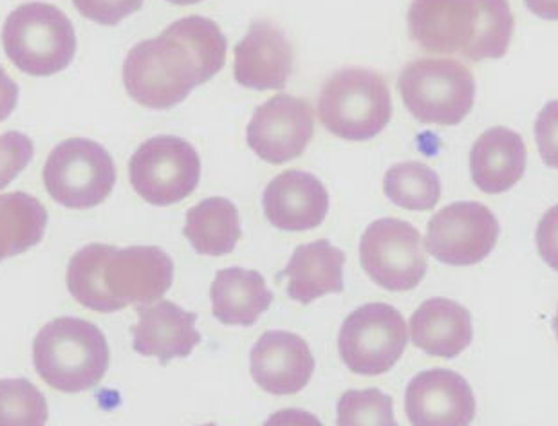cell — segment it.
<instances>
[{"label": "cell", "mask_w": 558, "mask_h": 426, "mask_svg": "<svg viewBox=\"0 0 558 426\" xmlns=\"http://www.w3.org/2000/svg\"><path fill=\"white\" fill-rule=\"evenodd\" d=\"M33 362L51 389L76 394L100 384L111 365V351L95 324L63 316L40 329L33 342Z\"/></svg>", "instance_id": "6da1fadb"}, {"label": "cell", "mask_w": 558, "mask_h": 426, "mask_svg": "<svg viewBox=\"0 0 558 426\" xmlns=\"http://www.w3.org/2000/svg\"><path fill=\"white\" fill-rule=\"evenodd\" d=\"M205 84L189 49L161 33L159 37L137 44L123 63L126 95L148 109H170Z\"/></svg>", "instance_id": "7a4b0ae2"}, {"label": "cell", "mask_w": 558, "mask_h": 426, "mask_svg": "<svg viewBox=\"0 0 558 426\" xmlns=\"http://www.w3.org/2000/svg\"><path fill=\"white\" fill-rule=\"evenodd\" d=\"M318 118L327 131L342 139H373L392 118L389 85L376 71L342 69L322 89Z\"/></svg>", "instance_id": "3957f363"}, {"label": "cell", "mask_w": 558, "mask_h": 426, "mask_svg": "<svg viewBox=\"0 0 558 426\" xmlns=\"http://www.w3.org/2000/svg\"><path fill=\"white\" fill-rule=\"evenodd\" d=\"M8 59L22 73L51 76L73 62L76 33L57 5L29 2L11 11L2 27Z\"/></svg>", "instance_id": "277c9868"}, {"label": "cell", "mask_w": 558, "mask_h": 426, "mask_svg": "<svg viewBox=\"0 0 558 426\" xmlns=\"http://www.w3.org/2000/svg\"><path fill=\"white\" fill-rule=\"evenodd\" d=\"M398 87L412 117L427 125H459L474 109V74L458 60H414Z\"/></svg>", "instance_id": "5b68a950"}, {"label": "cell", "mask_w": 558, "mask_h": 426, "mask_svg": "<svg viewBox=\"0 0 558 426\" xmlns=\"http://www.w3.org/2000/svg\"><path fill=\"white\" fill-rule=\"evenodd\" d=\"M117 183V167L100 143L71 137L49 154L44 184L65 208L87 210L101 205Z\"/></svg>", "instance_id": "8992f818"}, {"label": "cell", "mask_w": 558, "mask_h": 426, "mask_svg": "<svg viewBox=\"0 0 558 426\" xmlns=\"http://www.w3.org/2000/svg\"><path fill=\"white\" fill-rule=\"evenodd\" d=\"M129 178L136 194L150 205H175L199 184V154L181 137H150L129 161Z\"/></svg>", "instance_id": "52a82bcc"}, {"label": "cell", "mask_w": 558, "mask_h": 426, "mask_svg": "<svg viewBox=\"0 0 558 426\" xmlns=\"http://www.w3.org/2000/svg\"><path fill=\"white\" fill-rule=\"evenodd\" d=\"M407 340V321L400 311L389 304H367L343 321L338 351L351 373L379 376L400 362Z\"/></svg>", "instance_id": "ba28073f"}, {"label": "cell", "mask_w": 558, "mask_h": 426, "mask_svg": "<svg viewBox=\"0 0 558 426\" xmlns=\"http://www.w3.org/2000/svg\"><path fill=\"white\" fill-rule=\"evenodd\" d=\"M360 260L374 284L387 291L416 290L427 275L422 233L400 219H379L364 232Z\"/></svg>", "instance_id": "9c48e42d"}, {"label": "cell", "mask_w": 558, "mask_h": 426, "mask_svg": "<svg viewBox=\"0 0 558 426\" xmlns=\"http://www.w3.org/2000/svg\"><path fill=\"white\" fill-rule=\"evenodd\" d=\"M499 239V221L481 203H453L428 221L425 247L439 263L474 266L485 260Z\"/></svg>", "instance_id": "30bf717a"}, {"label": "cell", "mask_w": 558, "mask_h": 426, "mask_svg": "<svg viewBox=\"0 0 558 426\" xmlns=\"http://www.w3.org/2000/svg\"><path fill=\"white\" fill-rule=\"evenodd\" d=\"M315 134V112L302 98L279 95L258 107L246 131L250 148L271 165L288 163L306 150Z\"/></svg>", "instance_id": "8fae6325"}, {"label": "cell", "mask_w": 558, "mask_h": 426, "mask_svg": "<svg viewBox=\"0 0 558 426\" xmlns=\"http://www.w3.org/2000/svg\"><path fill=\"white\" fill-rule=\"evenodd\" d=\"M172 282L174 263L156 246L114 247L104 263V285L118 311L158 302Z\"/></svg>", "instance_id": "7c38bea8"}, {"label": "cell", "mask_w": 558, "mask_h": 426, "mask_svg": "<svg viewBox=\"0 0 558 426\" xmlns=\"http://www.w3.org/2000/svg\"><path fill=\"white\" fill-rule=\"evenodd\" d=\"M407 419L416 426H464L474 422L475 395L461 374L434 368L407 387Z\"/></svg>", "instance_id": "4fadbf2b"}, {"label": "cell", "mask_w": 558, "mask_h": 426, "mask_svg": "<svg viewBox=\"0 0 558 426\" xmlns=\"http://www.w3.org/2000/svg\"><path fill=\"white\" fill-rule=\"evenodd\" d=\"M255 384L275 395H291L306 389L315 373V358L304 338L293 332L268 331L250 354Z\"/></svg>", "instance_id": "5bb4252c"}, {"label": "cell", "mask_w": 558, "mask_h": 426, "mask_svg": "<svg viewBox=\"0 0 558 426\" xmlns=\"http://www.w3.org/2000/svg\"><path fill=\"white\" fill-rule=\"evenodd\" d=\"M295 51L279 27L255 21L235 46L233 73L239 85L253 90L284 89L293 73Z\"/></svg>", "instance_id": "9a60e30c"}, {"label": "cell", "mask_w": 558, "mask_h": 426, "mask_svg": "<svg viewBox=\"0 0 558 426\" xmlns=\"http://www.w3.org/2000/svg\"><path fill=\"white\" fill-rule=\"evenodd\" d=\"M264 214L284 232H306L320 227L329 211L327 188L315 175L286 170L264 192Z\"/></svg>", "instance_id": "2e32d148"}, {"label": "cell", "mask_w": 558, "mask_h": 426, "mask_svg": "<svg viewBox=\"0 0 558 426\" xmlns=\"http://www.w3.org/2000/svg\"><path fill=\"white\" fill-rule=\"evenodd\" d=\"M195 313L181 309L180 305L159 299L156 304L137 305V324L134 332V351L158 358L161 365L170 360L186 358L201 343L195 329Z\"/></svg>", "instance_id": "e0dca14e"}, {"label": "cell", "mask_w": 558, "mask_h": 426, "mask_svg": "<svg viewBox=\"0 0 558 426\" xmlns=\"http://www.w3.org/2000/svg\"><path fill=\"white\" fill-rule=\"evenodd\" d=\"M475 13V0H412L411 37L428 53H461L474 37Z\"/></svg>", "instance_id": "ac0fdd59"}, {"label": "cell", "mask_w": 558, "mask_h": 426, "mask_svg": "<svg viewBox=\"0 0 558 426\" xmlns=\"http://www.w3.org/2000/svg\"><path fill=\"white\" fill-rule=\"evenodd\" d=\"M526 143L506 126H494L475 142L470 153V172L485 194L513 188L526 172Z\"/></svg>", "instance_id": "d6986e66"}, {"label": "cell", "mask_w": 558, "mask_h": 426, "mask_svg": "<svg viewBox=\"0 0 558 426\" xmlns=\"http://www.w3.org/2000/svg\"><path fill=\"white\" fill-rule=\"evenodd\" d=\"M412 342L436 358H456L474 340L469 309L448 299L423 302L411 316Z\"/></svg>", "instance_id": "ffe728a7"}, {"label": "cell", "mask_w": 558, "mask_h": 426, "mask_svg": "<svg viewBox=\"0 0 558 426\" xmlns=\"http://www.w3.org/2000/svg\"><path fill=\"white\" fill-rule=\"evenodd\" d=\"M343 264L345 253L322 239L296 247L279 279L288 280L286 293L291 301L311 304L322 296L342 293Z\"/></svg>", "instance_id": "44dd1931"}, {"label": "cell", "mask_w": 558, "mask_h": 426, "mask_svg": "<svg viewBox=\"0 0 558 426\" xmlns=\"http://www.w3.org/2000/svg\"><path fill=\"white\" fill-rule=\"evenodd\" d=\"M211 311L225 326H253L269 309L274 293L255 269L228 268L210 288Z\"/></svg>", "instance_id": "7402d4cb"}, {"label": "cell", "mask_w": 558, "mask_h": 426, "mask_svg": "<svg viewBox=\"0 0 558 426\" xmlns=\"http://www.w3.org/2000/svg\"><path fill=\"white\" fill-rule=\"evenodd\" d=\"M183 233L199 255L221 257L235 249L243 230L232 200L210 197L190 208Z\"/></svg>", "instance_id": "603a6c76"}, {"label": "cell", "mask_w": 558, "mask_h": 426, "mask_svg": "<svg viewBox=\"0 0 558 426\" xmlns=\"http://www.w3.org/2000/svg\"><path fill=\"white\" fill-rule=\"evenodd\" d=\"M48 211L40 200L22 192L0 194V263L43 241Z\"/></svg>", "instance_id": "cb8c5ba5"}, {"label": "cell", "mask_w": 558, "mask_h": 426, "mask_svg": "<svg viewBox=\"0 0 558 426\" xmlns=\"http://www.w3.org/2000/svg\"><path fill=\"white\" fill-rule=\"evenodd\" d=\"M474 37L461 51L470 62L497 60L510 48L515 19L508 0H475Z\"/></svg>", "instance_id": "d4e9b609"}, {"label": "cell", "mask_w": 558, "mask_h": 426, "mask_svg": "<svg viewBox=\"0 0 558 426\" xmlns=\"http://www.w3.org/2000/svg\"><path fill=\"white\" fill-rule=\"evenodd\" d=\"M114 246L89 244L74 253L68 268V290L74 301L96 313H117L118 307L104 285V263Z\"/></svg>", "instance_id": "484cf974"}, {"label": "cell", "mask_w": 558, "mask_h": 426, "mask_svg": "<svg viewBox=\"0 0 558 426\" xmlns=\"http://www.w3.org/2000/svg\"><path fill=\"white\" fill-rule=\"evenodd\" d=\"M384 192L403 210L428 211L439 203L441 181L428 165L405 161L387 170Z\"/></svg>", "instance_id": "4316f807"}, {"label": "cell", "mask_w": 558, "mask_h": 426, "mask_svg": "<svg viewBox=\"0 0 558 426\" xmlns=\"http://www.w3.org/2000/svg\"><path fill=\"white\" fill-rule=\"evenodd\" d=\"M163 33L180 40L199 68L203 82L214 78L227 62V38L216 22L205 16L190 15L170 24Z\"/></svg>", "instance_id": "83f0119b"}, {"label": "cell", "mask_w": 558, "mask_h": 426, "mask_svg": "<svg viewBox=\"0 0 558 426\" xmlns=\"http://www.w3.org/2000/svg\"><path fill=\"white\" fill-rule=\"evenodd\" d=\"M48 401L27 379H0V426H43Z\"/></svg>", "instance_id": "f1b7e54d"}, {"label": "cell", "mask_w": 558, "mask_h": 426, "mask_svg": "<svg viewBox=\"0 0 558 426\" xmlns=\"http://www.w3.org/2000/svg\"><path fill=\"white\" fill-rule=\"evenodd\" d=\"M337 425L340 426H395L392 398L376 389L349 390L338 401Z\"/></svg>", "instance_id": "f546056e"}, {"label": "cell", "mask_w": 558, "mask_h": 426, "mask_svg": "<svg viewBox=\"0 0 558 426\" xmlns=\"http://www.w3.org/2000/svg\"><path fill=\"white\" fill-rule=\"evenodd\" d=\"M35 154L33 142L21 132H5L0 136V188H5L22 170L26 169Z\"/></svg>", "instance_id": "4dcf8cb0"}, {"label": "cell", "mask_w": 558, "mask_h": 426, "mask_svg": "<svg viewBox=\"0 0 558 426\" xmlns=\"http://www.w3.org/2000/svg\"><path fill=\"white\" fill-rule=\"evenodd\" d=\"M145 0H73L74 8L101 26H118L126 16L142 10Z\"/></svg>", "instance_id": "1f68e13d"}, {"label": "cell", "mask_w": 558, "mask_h": 426, "mask_svg": "<svg viewBox=\"0 0 558 426\" xmlns=\"http://www.w3.org/2000/svg\"><path fill=\"white\" fill-rule=\"evenodd\" d=\"M19 106V85L0 68V123L5 122Z\"/></svg>", "instance_id": "d6a6232c"}, {"label": "cell", "mask_w": 558, "mask_h": 426, "mask_svg": "<svg viewBox=\"0 0 558 426\" xmlns=\"http://www.w3.org/2000/svg\"><path fill=\"white\" fill-rule=\"evenodd\" d=\"M526 4L535 15L548 19V21H557V0H526Z\"/></svg>", "instance_id": "836d02e7"}, {"label": "cell", "mask_w": 558, "mask_h": 426, "mask_svg": "<svg viewBox=\"0 0 558 426\" xmlns=\"http://www.w3.org/2000/svg\"><path fill=\"white\" fill-rule=\"evenodd\" d=\"M170 4L175 5H192L197 4V2H201V0H169Z\"/></svg>", "instance_id": "e575fe53"}]
</instances>
